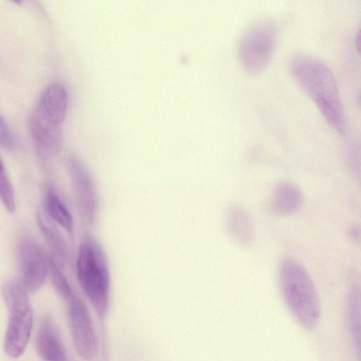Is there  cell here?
Here are the masks:
<instances>
[{
    "label": "cell",
    "mask_w": 361,
    "mask_h": 361,
    "mask_svg": "<svg viewBox=\"0 0 361 361\" xmlns=\"http://www.w3.org/2000/svg\"><path fill=\"white\" fill-rule=\"evenodd\" d=\"M296 82L313 101L326 123L339 134L345 131V120L337 82L330 68L321 59L299 53L290 61Z\"/></svg>",
    "instance_id": "cell-1"
},
{
    "label": "cell",
    "mask_w": 361,
    "mask_h": 361,
    "mask_svg": "<svg viewBox=\"0 0 361 361\" xmlns=\"http://www.w3.org/2000/svg\"><path fill=\"white\" fill-rule=\"evenodd\" d=\"M279 283L283 300L296 321L305 329H314L320 318V302L307 269L296 259L284 258L279 266Z\"/></svg>",
    "instance_id": "cell-2"
},
{
    "label": "cell",
    "mask_w": 361,
    "mask_h": 361,
    "mask_svg": "<svg viewBox=\"0 0 361 361\" xmlns=\"http://www.w3.org/2000/svg\"><path fill=\"white\" fill-rule=\"evenodd\" d=\"M78 282L94 312L104 318L109 310L111 274L105 251L92 235L81 241L76 259Z\"/></svg>",
    "instance_id": "cell-3"
},
{
    "label": "cell",
    "mask_w": 361,
    "mask_h": 361,
    "mask_svg": "<svg viewBox=\"0 0 361 361\" xmlns=\"http://www.w3.org/2000/svg\"><path fill=\"white\" fill-rule=\"evenodd\" d=\"M9 317L4 347L11 358L20 357L28 343L32 327V312L27 293L19 282L11 281L4 289Z\"/></svg>",
    "instance_id": "cell-4"
},
{
    "label": "cell",
    "mask_w": 361,
    "mask_h": 361,
    "mask_svg": "<svg viewBox=\"0 0 361 361\" xmlns=\"http://www.w3.org/2000/svg\"><path fill=\"white\" fill-rule=\"evenodd\" d=\"M278 30L269 20H261L243 32L238 46V58L247 73L263 71L270 63L276 46Z\"/></svg>",
    "instance_id": "cell-5"
},
{
    "label": "cell",
    "mask_w": 361,
    "mask_h": 361,
    "mask_svg": "<svg viewBox=\"0 0 361 361\" xmlns=\"http://www.w3.org/2000/svg\"><path fill=\"white\" fill-rule=\"evenodd\" d=\"M67 161L79 212L83 221L92 226L97 222L99 207L96 183L80 158L71 154Z\"/></svg>",
    "instance_id": "cell-6"
},
{
    "label": "cell",
    "mask_w": 361,
    "mask_h": 361,
    "mask_svg": "<svg viewBox=\"0 0 361 361\" xmlns=\"http://www.w3.org/2000/svg\"><path fill=\"white\" fill-rule=\"evenodd\" d=\"M71 337L75 350L85 360L94 357L97 340L89 310L74 291L66 300Z\"/></svg>",
    "instance_id": "cell-7"
},
{
    "label": "cell",
    "mask_w": 361,
    "mask_h": 361,
    "mask_svg": "<svg viewBox=\"0 0 361 361\" xmlns=\"http://www.w3.org/2000/svg\"><path fill=\"white\" fill-rule=\"evenodd\" d=\"M18 260L21 287L34 293L44 283L49 271V258L34 240L23 237L18 244Z\"/></svg>",
    "instance_id": "cell-8"
},
{
    "label": "cell",
    "mask_w": 361,
    "mask_h": 361,
    "mask_svg": "<svg viewBox=\"0 0 361 361\" xmlns=\"http://www.w3.org/2000/svg\"><path fill=\"white\" fill-rule=\"evenodd\" d=\"M30 132L37 153L44 159L56 156L63 146L62 124L51 121L34 111Z\"/></svg>",
    "instance_id": "cell-9"
},
{
    "label": "cell",
    "mask_w": 361,
    "mask_h": 361,
    "mask_svg": "<svg viewBox=\"0 0 361 361\" xmlns=\"http://www.w3.org/2000/svg\"><path fill=\"white\" fill-rule=\"evenodd\" d=\"M303 202L304 195L300 187L290 181H282L272 190L268 207L273 214L286 216L298 212Z\"/></svg>",
    "instance_id": "cell-10"
},
{
    "label": "cell",
    "mask_w": 361,
    "mask_h": 361,
    "mask_svg": "<svg viewBox=\"0 0 361 361\" xmlns=\"http://www.w3.org/2000/svg\"><path fill=\"white\" fill-rule=\"evenodd\" d=\"M226 231L229 237L243 246L252 245L255 239L253 219L246 209L240 205L231 206L225 217Z\"/></svg>",
    "instance_id": "cell-11"
},
{
    "label": "cell",
    "mask_w": 361,
    "mask_h": 361,
    "mask_svg": "<svg viewBox=\"0 0 361 361\" xmlns=\"http://www.w3.org/2000/svg\"><path fill=\"white\" fill-rule=\"evenodd\" d=\"M38 355L45 361H66V355L62 341L49 317H44L38 328L36 337Z\"/></svg>",
    "instance_id": "cell-12"
},
{
    "label": "cell",
    "mask_w": 361,
    "mask_h": 361,
    "mask_svg": "<svg viewBox=\"0 0 361 361\" xmlns=\"http://www.w3.org/2000/svg\"><path fill=\"white\" fill-rule=\"evenodd\" d=\"M67 106V90L62 84L55 82L44 90L35 110L47 118L62 124Z\"/></svg>",
    "instance_id": "cell-13"
},
{
    "label": "cell",
    "mask_w": 361,
    "mask_h": 361,
    "mask_svg": "<svg viewBox=\"0 0 361 361\" xmlns=\"http://www.w3.org/2000/svg\"><path fill=\"white\" fill-rule=\"evenodd\" d=\"M38 225L56 259L61 264L68 259L67 244L53 224L42 213L37 216Z\"/></svg>",
    "instance_id": "cell-14"
},
{
    "label": "cell",
    "mask_w": 361,
    "mask_h": 361,
    "mask_svg": "<svg viewBox=\"0 0 361 361\" xmlns=\"http://www.w3.org/2000/svg\"><path fill=\"white\" fill-rule=\"evenodd\" d=\"M45 210L49 217L63 227L67 232L73 230V219L66 204L58 195L49 190L44 200Z\"/></svg>",
    "instance_id": "cell-15"
},
{
    "label": "cell",
    "mask_w": 361,
    "mask_h": 361,
    "mask_svg": "<svg viewBox=\"0 0 361 361\" xmlns=\"http://www.w3.org/2000/svg\"><path fill=\"white\" fill-rule=\"evenodd\" d=\"M0 199L9 212L16 209L14 190L6 173L4 164L0 159Z\"/></svg>",
    "instance_id": "cell-16"
},
{
    "label": "cell",
    "mask_w": 361,
    "mask_h": 361,
    "mask_svg": "<svg viewBox=\"0 0 361 361\" xmlns=\"http://www.w3.org/2000/svg\"><path fill=\"white\" fill-rule=\"evenodd\" d=\"M53 285L60 295L65 300L73 292L67 279L61 271L57 262L54 259H49V271Z\"/></svg>",
    "instance_id": "cell-17"
},
{
    "label": "cell",
    "mask_w": 361,
    "mask_h": 361,
    "mask_svg": "<svg viewBox=\"0 0 361 361\" xmlns=\"http://www.w3.org/2000/svg\"><path fill=\"white\" fill-rule=\"evenodd\" d=\"M0 145L8 149L16 146V140L9 126L0 114Z\"/></svg>",
    "instance_id": "cell-18"
}]
</instances>
